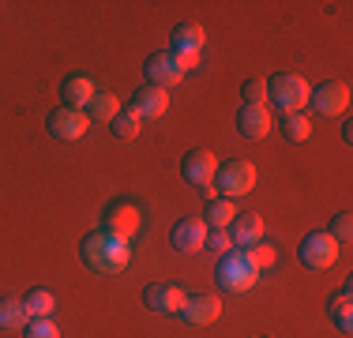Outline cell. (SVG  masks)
Listing matches in <instances>:
<instances>
[{
  "instance_id": "obj_1",
  "label": "cell",
  "mask_w": 353,
  "mask_h": 338,
  "mask_svg": "<svg viewBox=\"0 0 353 338\" xmlns=\"http://www.w3.org/2000/svg\"><path fill=\"white\" fill-rule=\"evenodd\" d=\"M83 264L90 270H102V275H121L132 264V248H128V241H121V237H113L105 230L90 233L83 241Z\"/></svg>"
},
{
  "instance_id": "obj_2",
  "label": "cell",
  "mask_w": 353,
  "mask_h": 338,
  "mask_svg": "<svg viewBox=\"0 0 353 338\" xmlns=\"http://www.w3.org/2000/svg\"><path fill=\"white\" fill-rule=\"evenodd\" d=\"M267 98H271V106H279L282 113H305L308 98H312V87H308V79L297 72H279L267 83Z\"/></svg>"
},
{
  "instance_id": "obj_3",
  "label": "cell",
  "mask_w": 353,
  "mask_h": 338,
  "mask_svg": "<svg viewBox=\"0 0 353 338\" xmlns=\"http://www.w3.org/2000/svg\"><path fill=\"white\" fill-rule=\"evenodd\" d=\"M214 275H218V286H222V290H230V293H248L252 286H256L259 270L248 264L245 248H237V252H225Z\"/></svg>"
},
{
  "instance_id": "obj_4",
  "label": "cell",
  "mask_w": 353,
  "mask_h": 338,
  "mask_svg": "<svg viewBox=\"0 0 353 338\" xmlns=\"http://www.w3.org/2000/svg\"><path fill=\"white\" fill-rule=\"evenodd\" d=\"M297 256H301V264H305V267L327 270V267H334V259H339V241H334V237L327 233V230L308 233L305 241H301Z\"/></svg>"
},
{
  "instance_id": "obj_5",
  "label": "cell",
  "mask_w": 353,
  "mask_h": 338,
  "mask_svg": "<svg viewBox=\"0 0 353 338\" xmlns=\"http://www.w3.org/2000/svg\"><path fill=\"white\" fill-rule=\"evenodd\" d=\"M214 184L225 192V199H237V196H248L252 188H256V166L252 162H225V166H218V177H214Z\"/></svg>"
},
{
  "instance_id": "obj_6",
  "label": "cell",
  "mask_w": 353,
  "mask_h": 338,
  "mask_svg": "<svg viewBox=\"0 0 353 338\" xmlns=\"http://www.w3.org/2000/svg\"><path fill=\"white\" fill-rule=\"evenodd\" d=\"M181 173H184V181L196 184V188H203L207 199H211V192H214L211 184L218 177V158L211 155V150H188L184 162H181Z\"/></svg>"
},
{
  "instance_id": "obj_7",
  "label": "cell",
  "mask_w": 353,
  "mask_h": 338,
  "mask_svg": "<svg viewBox=\"0 0 353 338\" xmlns=\"http://www.w3.org/2000/svg\"><path fill=\"white\" fill-rule=\"evenodd\" d=\"M87 128H90V121H87V113H83V109L57 106L53 113H49V135H53V139H64V143L83 139Z\"/></svg>"
},
{
  "instance_id": "obj_8",
  "label": "cell",
  "mask_w": 353,
  "mask_h": 338,
  "mask_svg": "<svg viewBox=\"0 0 353 338\" xmlns=\"http://www.w3.org/2000/svg\"><path fill=\"white\" fill-rule=\"evenodd\" d=\"M308 106L316 109L319 117H342L350 106V87L346 83H319V87H312V98H308Z\"/></svg>"
},
{
  "instance_id": "obj_9",
  "label": "cell",
  "mask_w": 353,
  "mask_h": 338,
  "mask_svg": "<svg viewBox=\"0 0 353 338\" xmlns=\"http://www.w3.org/2000/svg\"><path fill=\"white\" fill-rule=\"evenodd\" d=\"M139 230V207L132 199H113L105 207V233L121 237V241H132V233Z\"/></svg>"
},
{
  "instance_id": "obj_10",
  "label": "cell",
  "mask_w": 353,
  "mask_h": 338,
  "mask_svg": "<svg viewBox=\"0 0 353 338\" xmlns=\"http://www.w3.org/2000/svg\"><path fill=\"white\" fill-rule=\"evenodd\" d=\"M143 301H147V308L162 312V316H176V312L184 308V301H188V293L181 290V286H170V282H154L143 290Z\"/></svg>"
},
{
  "instance_id": "obj_11",
  "label": "cell",
  "mask_w": 353,
  "mask_h": 338,
  "mask_svg": "<svg viewBox=\"0 0 353 338\" xmlns=\"http://www.w3.org/2000/svg\"><path fill=\"white\" fill-rule=\"evenodd\" d=\"M132 113L139 117V121H154V117H162L165 109H170V90H162V87H139L136 95H132Z\"/></svg>"
},
{
  "instance_id": "obj_12",
  "label": "cell",
  "mask_w": 353,
  "mask_h": 338,
  "mask_svg": "<svg viewBox=\"0 0 353 338\" xmlns=\"http://www.w3.org/2000/svg\"><path fill=\"white\" fill-rule=\"evenodd\" d=\"M170 244L176 252H196L207 244V222L203 218H181L170 230Z\"/></svg>"
},
{
  "instance_id": "obj_13",
  "label": "cell",
  "mask_w": 353,
  "mask_h": 338,
  "mask_svg": "<svg viewBox=\"0 0 353 338\" xmlns=\"http://www.w3.org/2000/svg\"><path fill=\"white\" fill-rule=\"evenodd\" d=\"M147 79H150V87L170 90V87H176V83L184 79V72L176 68L173 53H150L147 57Z\"/></svg>"
},
{
  "instance_id": "obj_14",
  "label": "cell",
  "mask_w": 353,
  "mask_h": 338,
  "mask_svg": "<svg viewBox=\"0 0 353 338\" xmlns=\"http://www.w3.org/2000/svg\"><path fill=\"white\" fill-rule=\"evenodd\" d=\"M237 128H241L245 139H263V135H271V128H274L271 109H267V106H241Z\"/></svg>"
},
{
  "instance_id": "obj_15",
  "label": "cell",
  "mask_w": 353,
  "mask_h": 338,
  "mask_svg": "<svg viewBox=\"0 0 353 338\" xmlns=\"http://www.w3.org/2000/svg\"><path fill=\"white\" fill-rule=\"evenodd\" d=\"M181 316L188 319L192 327H211L214 319L222 316V301L207 297V293H203V297H188V301H184V308H181Z\"/></svg>"
},
{
  "instance_id": "obj_16",
  "label": "cell",
  "mask_w": 353,
  "mask_h": 338,
  "mask_svg": "<svg viewBox=\"0 0 353 338\" xmlns=\"http://www.w3.org/2000/svg\"><path fill=\"white\" fill-rule=\"evenodd\" d=\"M230 237H233V248H248V244L263 241V218L259 215H237L230 226Z\"/></svg>"
},
{
  "instance_id": "obj_17",
  "label": "cell",
  "mask_w": 353,
  "mask_h": 338,
  "mask_svg": "<svg viewBox=\"0 0 353 338\" xmlns=\"http://www.w3.org/2000/svg\"><path fill=\"white\" fill-rule=\"evenodd\" d=\"M94 95H98V87L87 79V75H72V79H64V106H72V109H87Z\"/></svg>"
},
{
  "instance_id": "obj_18",
  "label": "cell",
  "mask_w": 353,
  "mask_h": 338,
  "mask_svg": "<svg viewBox=\"0 0 353 338\" xmlns=\"http://www.w3.org/2000/svg\"><path fill=\"white\" fill-rule=\"evenodd\" d=\"M207 230H230L233 218H237V203L233 199H207Z\"/></svg>"
},
{
  "instance_id": "obj_19",
  "label": "cell",
  "mask_w": 353,
  "mask_h": 338,
  "mask_svg": "<svg viewBox=\"0 0 353 338\" xmlns=\"http://www.w3.org/2000/svg\"><path fill=\"white\" fill-rule=\"evenodd\" d=\"M27 308H23V301L15 297H0V331H23L27 327Z\"/></svg>"
},
{
  "instance_id": "obj_20",
  "label": "cell",
  "mask_w": 353,
  "mask_h": 338,
  "mask_svg": "<svg viewBox=\"0 0 353 338\" xmlns=\"http://www.w3.org/2000/svg\"><path fill=\"white\" fill-rule=\"evenodd\" d=\"M207 46V34L199 23H176L173 30V49H192V53H199V49Z\"/></svg>"
},
{
  "instance_id": "obj_21",
  "label": "cell",
  "mask_w": 353,
  "mask_h": 338,
  "mask_svg": "<svg viewBox=\"0 0 353 338\" xmlns=\"http://www.w3.org/2000/svg\"><path fill=\"white\" fill-rule=\"evenodd\" d=\"M83 113H87V121H102V124H109L117 113H121V98L102 95V90H98V95L90 98V106L83 109Z\"/></svg>"
},
{
  "instance_id": "obj_22",
  "label": "cell",
  "mask_w": 353,
  "mask_h": 338,
  "mask_svg": "<svg viewBox=\"0 0 353 338\" xmlns=\"http://www.w3.org/2000/svg\"><path fill=\"white\" fill-rule=\"evenodd\" d=\"M23 308H27L30 319H53L57 301H53V293H49V290H30L27 297H23Z\"/></svg>"
},
{
  "instance_id": "obj_23",
  "label": "cell",
  "mask_w": 353,
  "mask_h": 338,
  "mask_svg": "<svg viewBox=\"0 0 353 338\" xmlns=\"http://www.w3.org/2000/svg\"><path fill=\"white\" fill-rule=\"evenodd\" d=\"M282 135L290 143H305L312 135V121L305 113H282Z\"/></svg>"
},
{
  "instance_id": "obj_24",
  "label": "cell",
  "mask_w": 353,
  "mask_h": 338,
  "mask_svg": "<svg viewBox=\"0 0 353 338\" xmlns=\"http://www.w3.org/2000/svg\"><path fill=\"white\" fill-rule=\"evenodd\" d=\"M331 319L339 331H353V297L350 290H342L339 297H331Z\"/></svg>"
},
{
  "instance_id": "obj_25",
  "label": "cell",
  "mask_w": 353,
  "mask_h": 338,
  "mask_svg": "<svg viewBox=\"0 0 353 338\" xmlns=\"http://www.w3.org/2000/svg\"><path fill=\"white\" fill-rule=\"evenodd\" d=\"M109 124H113V135H117V139H136L139 128H143V121L132 113V109H121V113H117Z\"/></svg>"
},
{
  "instance_id": "obj_26",
  "label": "cell",
  "mask_w": 353,
  "mask_h": 338,
  "mask_svg": "<svg viewBox=\"0 0 353 338\" xmlns=\"http://www.w3.org/2000/svg\"><path fill=\"white\" fill-rule=\"evenodd\" d=\"M245 256H248V264L256 267V270H263V267H271L274 259H279V252H274L271 244L256 241V244H248V248H245Z\"/></svg>"
},
{
  "instance_id": "obj_27",
  "label": "cell",
  "mask_w": 353,
  "mask_h": 338,
  "mask_svg": "<svg viewBox=\"0 0 353 338\" xmlns=\"http://www.w3.org/2000/svg\"><path fill=\"white\" fill-rule=\"evenodd\" d=\"M245 106H267V79L245 83Z\"/></svg>"
},
{
  "instance_id": "obj_28",
  "label": "cell",
  "mask_w": 353,
  "mask_h": 338,
  "mask_svg": "<svg viewBox=\"0 0 353 338\" xmlns=\"http://www.w3.org/2000/svg\"><path fill=\"white\" fill-rule=\"evenodd\" d=\"M327 233H331L339 244H350V237H353V215H339V218L331 222V230H327Z\"/></svg>"
},
{
  "instance_id": "obj_29",
  "label": "cell",
  "mask_w": 353,
  "mask_h": 338,
  "mask_svg": "<svg viewBox=\"0 0 353 338\" xmlns=\"http://www.w3.org/2000/svg\"><path fill=\"white\" fill-rule=\"evenodd\" d=\"M27 338H61V331H57L53 319H30Z\"/></svg>"
},
{
  "instance_id": "obj_30",
  "label": "cell",
  "mask_w": 353,
  "mask_h": 338,
  "mask_svg": "<svg viewBox=\"0 0 353 338\" xmlns=\"http://www.w3.org/2000/svg\"><path fill=\"white\" fill-rule=\"evenodd\" d=\"M170 53H173V61L184 75H188L192 68H199V53H192V49H170Z\"/></svg>"
},
{
  "instance_id": "obj_31",
  "label": "cell",
  "mask_w": 353,
  "mask_h": 338,
  "mask_svg": "<svg viewBox=\"0 0 353 338\" xmlns=\"http://www.w3.org/2000/svg\"><path fill=\"white\" fill-rule=\"evenodd\" d=\"M211 252H233V237H230V230H211Z\"/></svg>"
}]
</instances>
